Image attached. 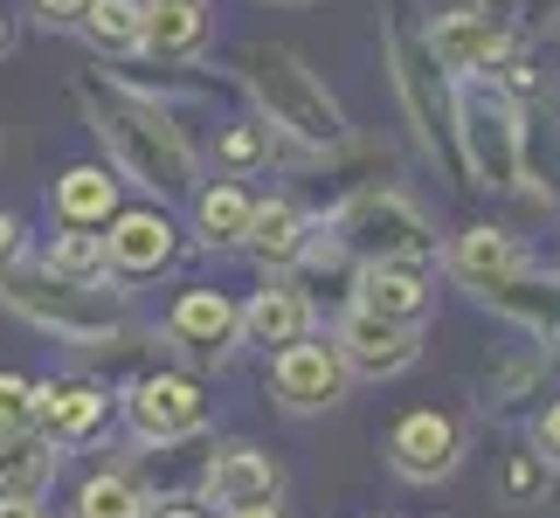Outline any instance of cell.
I'll return each instance as SVG.
<instances>
[{
  "mask_svg": "<svg viewBox=\"0 0 560 518\" xmlns=\"http://www.w3.org/2000/svg\"><path fill=\"white\" fill-rule=\"evenodd\" d=\"M118 422L132 428V443H145V449H180V443L214 428V401H208L201 374L153 366V374H132L118 387Z\"/></svg>",
  "mask_w": 560,
  "mask_h": 518,
  "instance_id": "7",
  "label": "cell"
},
{
  "mask_svg": "<svg viewBox=\"0 0 560 518\" xmlns=\"http://www.w3.org/2000/svg\"><path fill=\"white\" fill-rule=\"evenodd\" d=\"M28 395H35V380L0 366V428H28Z\"/></svg>",
  "mask_w": 560,
  "mask_h": 518,
  "instance_id": "33",
  "label": "cell"
},
{
  "mask_svg": "<svg viewBox=\"0 0 560 518\" xmlns=\"http://www.w3.org/2000/svg\"><path fill=\"white\" fill-rule=\"evenodd\" d=\"M277 145H284V139H277L270 125L249 111V118H229V125H214V145H208V153H214V173H235V180H256V173H270Z\"/></svg>",
  "mask_w": 560,
  "mask_h": 518,
  "instance_id": "28",
  "label": "cell"
},
{
  "mask_svg": "<svg viewBox=\"0 0 560 518\" xmlns=\"http://www.w3.org/2000/svg\"><path fill=\"white\" fill-rule=\"evenodd\" d=\"M540 380H547V353H540V345H533V353H512V360H499L485 374V408L505 415V408H520V401L540 395Z\"/></svg>",
  "mask_w": 560,
  "mask_h": 518,
  "instance_id": "31",
  "label": "cell"
},
{
  "mask_svg": "<svg viewBox=\"0 0 560 518\" xmlns=\"http://www.w3.org/2000/svg\"><path fill=\"white\" fill-rule=\"evenodd\" d=\"M270 8H318V0H270Z\"/></svg>",
  "mask_w": 560,
  "mask_h": 518,
  "instance_id": "42",
  "label": "cell"
},
{
  "mask_svg": "<svg viewBox=\"0 0 560 518\" xmlns=\"http://www.w3.org/2000/svg\"><path fill=\"white\" fill-rule=\"evenodd\" d=\"M153 518H214V511H208L201 498H160V505H153Z\"/></svg>",
  "mask_w": 560,
  "mask_h": 518,
  "instance_id": "40",
  "label": "cell"
},
{
  "mask_svg": "<svg viewBox=\"0 0 560 518\" xmlns=\"http://www.w3.org/2000/svg\"><path fill=\"white\" fill-rule=\"evenodd\" d=\"M368 518H381V511H368Z\"/></svg>",
  "mask_w": 560,
  "mask_h": 518,
  "instance_id": "43",
  "label": "cell"
},
{
  "mask_svg": "<svg viewBox=\"0 0 560 518\" xmlns=\"http://www.w3.org/2000/svg\"><path fill=\"white\" fill-rule=\"evenodd\" d=\"M160 339L174 345V360L187 374H222L243 353V305L229 291H208V284L174 291V305L160 318Z\"/></svg>",
  "mask_w": 560,
  "mask_h": 518,
  "instance_id": "8",
  "label": "cell"
},
{
  "mask_svg": "<svg viewBox=\"0 0 560 518\" xmlns=\"http://www.w3.org/2000/svg\"><path fill=\"white\" fill-rule=\"evenodd\" d=\"M153 491H145L132 470H118V463H104V470H91V478L77 484V498H70V511L62 518H153Z\"/></svg>",
  "mask_w": 560,
  "mask_h": 518,
  "instance_id": "26",
  "label": "cell"
},
{
  "mask_svg": "<svg viewBox=\"0 0 560 518\" xmlns=\"http://www.w3.org/2000/svg\"><path fill=\"white\" fill-rule=\"evenodd\" d=\"M14 256H28V222L14 208H0V263H14Z\"/></svg>",
  "mask_w": 560,
  "mask_h": 518,
  "instance_id": "36",
  "label": "cell"
},
{
  "mask_svg": "<svg viewBox=\"0 0 560 518\" xmlns=\"http://www.w3.org/2000/svg\"><path fill=\"white\" fill-rule=\"evenodd\" d=\"M470 297H478L491 318H505L512 332H526L547 360H560V270H547L540 256H526V263L505 270V276L470 284Z\"/></svg>",
  "mask_w": 560,
  "mask_h": 518,
  "instance_id": "13",
  "label": "cell"
},
{
  "mask_svg": "<svg viewBox=\"0 0 560 518\" xmlns=\"http://www.w3.org/2000/svg\"><path fill=\"white\" fill-rule=\"evenodd\" d=\"M0 518H56V511H49V498H8L0 491Z\"/></svg>",
  "mask_w": 560,
  "mask_h": 518,
  "instance_id": "38",
  "label": "cell"
},
{
  "mask_svg": "<svg viewBox=\"0 0 560 518\" xmlns=\"http://www.w3.org/2000/svg\"><path fill=\"white\" fill-rule=\"evenodd\" d=\"M35 263L49 270V276H62V284H112V263H104V228L56 222V235L42 243Z\"/></svg>",
  "mask_w": 560,
  "mask_h": 518,
  "instance_id": "27",
  "label": "cell"
},
{
  "mask_svg": "<svg viewBox=\"0 0 560 518\" xmlns=\"http://www.w3.org/2000/svg\"><path fill=\"white\" fill-rule=\"evenodd\" d=\"M8 49H14V21L0 14V56H8Z\"/></svg>",
  "mask_w": 560,
  "mask_h": 518,
  "instance_id": "41",
  "label": "cell"
},
{
  "mask_svg": "<svg viewBox=\"0 0 560 518\" xmlns=\"http://www.w3.org/2000/svg\"><path fill=\"white\" fill-rule=\"evenodd\" d=\"M326 222L339 228V243L353 249V263H360V256H395V263H436V249H443L436 214H429L416 193L387 187V180L353 187L347 201L326 214Z\"/></svg>",
  "mask_w": 560,
  "mask_h": 518,
  "instance_id": "5",
  "label": "cell"
},
{
  "mask_svg": "<svg viewBox=\"0 0 560 518\" xmlns=\"http://www.w3.org/2000/svg\"><path fill=\"white\" fill-rule=\"evenodd\" d=\"M28 8H35L42 28H77V14L91 8V0H28Z\"/></svg>",
  "mask_w": 560,
  "mask_h": 518,
  "instance_id": "35",
  "label": "cell"
},
{
  "mask_svg": "<svg viewBox=\"0 0 560 518\" xmlns=\"http://www.w3.org/2000/svg\"><path fill=\"white\" fill-rule=\"evenodd\" d=\"M194 498L208 511L249 505V498H284V463H277L264 443H214L201 478H194Z\"/></svg>",
  "mask_w": 560,
  "mask_h": 518,
  "instance_id": "17",
  "label": "cell"
},
{
  "mask_svg": "<svg viewBox=\"0 0 560 518\" xmlns=\"http://www.w3.org/2000/svg\"><path fill=\"white\" fill-rule=\"evenodd\" d=\"M118 422V395L91 374H56V380H35L28 395V428H42L62 457L70 449H97Z\"/></svg>",
  "mask_w": 560,
  "mask_h": 518,
  "instance_id": "10",
  "label": "cell"
},
{
  "mask_svg": "<svg viewBox=\"0 0 560 518\" xmlns=\"http://www.w3.org/2000/svg\"><path fill=\"white\" fill-rule=\"evenodd\" d=\"M526 256H533V249H526L512 228H499V222H470V228H457V235H443L436 263H443V276H450L457 291H470V284H485V276L520 270Z\"/></svg>",
  "mask_w": 560,
  "mask_h": 518,
  "instance_id": "20",
  "label": "cell"
},
{
  "mask_svg": "<svg viewBox=\"0 0 560 518\" xmlns=\"http://www.w3.org/2000/svg\"><path fill=\"white\" fill-rule=\"evenodd\" d=\"M187 256V228L174 222L166 201H132L104 222V263H112V284H160L174 276Z\"/></svg>",
  "mask_w": 560,
  "mask_h": 518,
  "instance_id": "9",
  "label": "cell"
},
{
  "mask_svg": "<svg viewBox=\"0 0 560 518\" xmlns=\"http://www.w3.org/2000/svg\"><path fill=\"white\" fill-rule=\"evenodd\" d=\"M222 518H291V511H284V498H249V505H229Z\"/></svg>",
  "mask_w": 560,
  "mask_h": 518,
  "instance_id": "39",
  "label": "cell"
},
{
  "mask_svg": "<svg viewBox=\"0 0 560 518\" xmlns=\"http://www.w3.org/2000/svg\"><path fill=\"white\" fill-rule=\"evenodd\" d=\"M422 332L429 326L381 318L368 305H339V318H332V345H339V360H347L353 380H401L408 366L422 360Z\"/></svg>",
  "mask_w": 560,
  "mask_h": 518,
  "instance_id": "15",
  "label": "cell"
},
{
  "mask_svg": "<svg viewBox=\"0 0 560 518\" xmlns=\"http://www.w3.org/2000/svg\"><path fill=\"white\" fill-rule=\"evenodd\" d=\"M347 305H368V311H381V318L429 326V318H436V276H429V263L360 256V263L347 270Z\"/></svg>",
  "mask_w": 560,
  "mask_h": 518,
  "instance_id": "16",
  "label": "cell"
},
{
  "mask_svg": "<svg viewBox=\"0 0 560 518\" xmlns=\"http://www.w3.org/2000/svg\"><path fill=\"white\" fill-rule=\"evenodd\" d=\"M77 111L91 125V139L104 145V166L118 173L125 187H139L145 201H166L180 208L194 180H201V145L187 139L180 111L153 91H139V83L125 76H104V70H83L77 76Z\"/></svg>",
  "mask_w": 560,
  "mask_h": 518,
  "instance_id": "1",
  "label": "cell"
},
{
  "mask_svg": "<svg viewBox=\"0 0 560 518\" xmlns=\"http://www.w3.org/2000/svg\"><path fill=\"white\" fill-rule=\"evenodd\" d=\"M305 332H318L312 284L298 270H264V284L243 297V345L277 353V345H291V339H305Z\"/></svg>",
  "mask_w": 560,
  "mask_h": 518,
  "instance_id": "18",
  "label": "cell"
},
{
  "mask_svg": "<svg viewBox=\"0 0 560 518\" xmlns=\"http://www.w3.org/2000/svg\"><path fill=\"white\" fill-rule=\"evenodd\" d=\"M125 208V180L104 160H83V166H62L49 180V214L56 222H77V228H104L112 214Z\"/></svg>",
  "mask_w": 560,
  "mask_h": 518,
  "instance_id": "23",
  "label": "cell"
},
{
  "mask_svg": "<svg viewBox=\"0 0 560 518\" xmlns=\"http://www.w3.org/2000/svg\"><path fill=\"white\" fill-rule=\"evenodd\" d=\"M512 35L505 21H491V14H478L470 0H457V8H436L422 21V49L436 56V70L450 76V83H478V76H491L499 62L512 56Z\"/></svg>",
  "mask_w": 560,
  "mask_h": 518,
  "instance_id": "14",
  "label": "cell"
},
{
  "mask_svg": "<svg viewBox=\"0 0 560 518\" xmlns=\"http://www.w3.org/2000/svg\"><path fill=\"white\" fill-rule=\"evenodd\" d=\"M381 56H387V83H395V104L416 145L457 180V83L436 70V56L422 49V28H408V21H387Z\"/></svg>",
  "mask_w": 560,
  "mask_h": 518,
  "instance_id": "4",
  "label": "cell"
},
{
  "mask_svg": "<svg viewBox=\"0 0 560 518\" xmlns=\"http://www.w3.org/2000/svg\"><path fill=\"white\" fill-rule=\"evenodd\" d=\"M318 214H305L291 193H256L249 201V228H243V256H256V270H291L305 249Z\"/></svg>",
  "mask_w": 560,
  "mask_h": 518,
  "instance_id": "21",
  "label": "cell"
},
{
  "mask_svg": "<svg viewBox=\"0 0 560 518\" xmlns=\"http://www.w3.org/2000/svg\"><path fill=\"white\" fill-rule=\"evenodd\" d=\"M533 449H540V457L560 470V395L540 408V415H533Z\"/></svg>",
  "mask_w": 560,
  "mask_h": 518,
  "instance_id": "34",
  "label": "cell"
},
{
  "mask_svg": "<svg viewBox=\"0 0 560 518\" xmlns=\"http://www.w3.org/2000/svg\"><path fill=\"white\" fill-rule=\"evenodd\" d=\"M478 14H491V21H505L512 35H520V14H526V0H470Z\"/></svg>",
  "mask_w": 560,
  "mask_h": 518,
  "instance_id": "37",
  "label": "cell"
},
{
  "mask_svg": "<svg viewBox=\"0 0 560 518\" xmlns=\"http://www.w3.org/2000/svg\"><path fill=\"white\" fill-rule=\"evenodd\" d=\"M553 478H560V470L540 457V449L520 443V449H505V457H499V470H491V491H499L505 511H540V505L553 498Z\"/></svg>",
  "mask_w": 560,
  "mask_h": 518,
  "instance_id": "29",
  "label": "cell"
},
{
  "mask_svg": "<svg viewBox=\"0 0 560 518\" xmlns=\"http://www.w3.org/2000/svg\"><path fill=\"white\" fill-rule=\"evenodd\" d=\"M0 311H14L21 326L77 345V353H112V345L132 339L118 284H62V276H49L35 263V249L0 263Z\"/></svg>",
  "mask_w": 560,
  "mask_h": 518,
  "instance_id": "3",
  "label": "cell"
},
{
  "mask_svg": "<svg viewBox=\"0 0 560 518\" xmlns=\"http://www.w3.org/2000/svg\"><path fill=\"white\" fill-rule=\"evenodd\" d=\"M464 449H470V428L450 415V408H408V415H395V428H387L381 457H387V470H395L401 484L429 491V484L457 478Z\"/></svg>",
  "mask_w": 560,
  "mask_h": 518,
  "instance_id": "12",
  "label": "cell"
},
{
  "mask_svg": "<svg viewBox=\"0 0 560 518\" xmlns=\"http://www.w3.org/2000/svg\"><path fill=\"white\" fill-rule=\"evenodd\" d=\"M62 470V449L42 428H0V491L8 498H49Z\"/></svg>",
  "mask_w": 560,
  "mask_h": 518,
  "instance_id": "25",
  "label": "cell"
},
{
  "mask_svg": "<svg viewBox=\"0 0 560 518\" xmlns=\"http://www.w3.org/2000/svg\"><path fill=\"white\" fill-rule=\"evenodd\" d=\"M520 193H533V208H560V104H553V91L540 104H526Z\"/></svg>",
  "mask_w": 560,
  "mask_h": 518,
  "instance_id": "24",
  "label": "cell"
},
{
  "mask_svg": "<svg viewBox=\"0 0 560 518\" xmlns=\"http://www.w3.org/2000/svg\"><path fill=\"white\" fill-rule=\"evenodd\" d=\"M485 83H491V91H499V97H512V104H520V111H526V104H540V97L553 91V83H547V70H540V62H533V56L520 49V42H512V56H505L499 70L485 76Z\"/></svg>",
  "mask_w": 560,
  "mask_h": 518,
  "instance_id": "32",
  "label": "cell"
},
{
  "mask_svg": "<svg viewBox=\"0 0 560 518\" xmlns=\"http://www.w3.org/2000/svg\"><path fill=\"white\" fill-rule=\"evenodd\" d=\"M139 14H145V0H91V8L77 14V35L91 42L104 62H132L139 56Z\"/></svg>",
  "mask_w": 560,
  "mask_h": 518,
  "instance_id": "30",
  "label": "cell"
},
{
  "mask_svg": "<svg viewBox=\"0 0 560 518\" xmlns=\"http://www.w3.org/2000/svg\"><path fill=\"white\" fill-rule=\"evenodd\" d=\"M347 395H353V374L326 332H305L270 353V401L284 415H332V408H347Z\"/></svg>",
  "mask_w": 560,
  "mask_h": 518,
  "instance_id": "11",
  "label": "cell"
},
{
  "mask_svg": "<svg viewBox=\"0 0 560 518\" xmlns=\"http://www.w3.org/2000/svg\"><path fill=\"white\" fill-rule=\"evenodd\" d=\"M208 35H214L208 0H145L139 14V56L153 62H194L208 49Z\"/></svg>",
  "mask_w": 560,
  "mask_h": 518,
  "instance_id": "22",
  "label": "cell"
},
{
  "mask_svg": "<svg viewBox=\"0 0 560 518\" xmlns=\"http://www.w3.org/2000/svg\"><path fill=\"white\" fill-rule=\"evenodd\" d=\"M249 201L256 193L235 180V173H201L187 193V249L201 256H235L243 249V228H249Z\"/></svg>",
  "mask_w": 560,
  "mask_h": 518,
  "instance_id": "19",
  "label": "cell"
},
{
  "mask_svg": "<svg viewBox=\"0 0 560 518\" xmlns=\"http://www.w3.org/2000/svg\"><path fill=\"white\" fill-rule=\"evenodd\" d=\"M520 139L526 111L491 83H457V180L478 193H520Z\"/></svg>",
  "mask_w": 560,
  "mask_h": 518,
  "instance_id": "6",
  "label": "cell"
},
{
  "mask_svg": "<svg viewBox=\"0 0 560 518\" xmlns=\"http://www.w3.org/2000/svg\"><path fill=\"white\" fill-rule=\"evenodd\" d=\"M235 83L249 91L256 118L284 145H298V153L332 160V153L353 145V125L339 111V97L326 91V76L298 49H284V42H243V49H235Z\"/></svg>",
  "mask_w": 560,
  "mask_h": 518,
  "instance_id": "2",
  "label": "cell"
}]
</instances>
